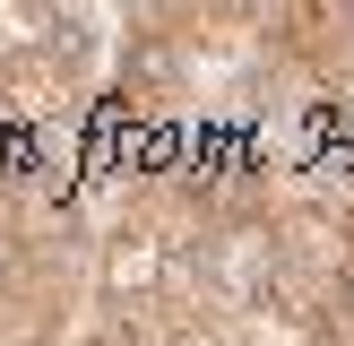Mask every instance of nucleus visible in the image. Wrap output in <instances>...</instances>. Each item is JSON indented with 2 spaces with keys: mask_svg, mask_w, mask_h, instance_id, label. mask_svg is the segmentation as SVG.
Segmentation results:
<instances>
[{
  "mask_svg": "<svg viewBox=\"0 0 354 346\" xmlns=\"http://www.w3.org/2000/svg\"><path fill=\"white\" fill-rule=\"evenodd\" d=\"M86 104H104L95 86V44H86L78 17H61V26L44 35H17L9 52H0V121L26 138H52L61 121H78Z\"/></svg>",
  "mask_w": 354,
  "mask_h": 346,
  "instance_id": "f257e3e1",
  "label": "nucleus"
},
{
  "mask_svg": "<svg viewBox=\"0 0 354 346\" xmlns=\"http://www.w3.org/2000/svg\"><path fill=\"white\" fill-rule=\"evenodd\" d=\"M259 44L320 95L354 86V9H277V17H259Z\"/></svg>",
  "mask_w": 354,
  "mask_h": 346,
  "instance_id": "f03ea898",
  "label": "nucleus"
}]
</instances>
